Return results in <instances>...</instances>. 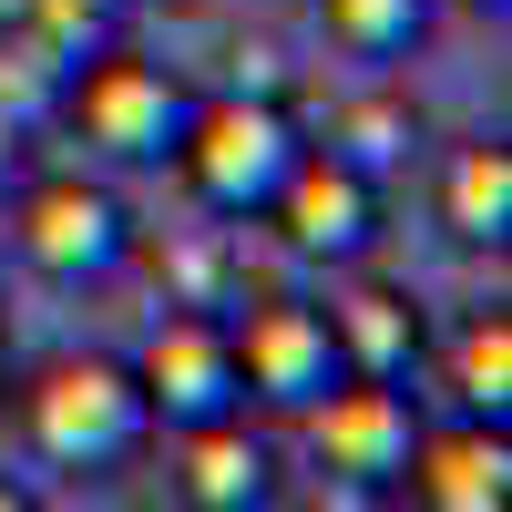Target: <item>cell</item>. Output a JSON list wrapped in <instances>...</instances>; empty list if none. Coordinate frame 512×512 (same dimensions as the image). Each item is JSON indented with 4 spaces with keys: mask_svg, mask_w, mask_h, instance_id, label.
<instances>
[{
    "mask_svg": "<svg viewBox=\"0 0 512 512\" xmlns=\"http://www.w3.org/2000/svg\"><path fill=\"white\" fill-rule=\"evenodd\" d=\"M11 420H21V451L41 461V472H72V482H113L123 461H144V441H154L134 359H113V349H52V359H31Z\"/></svg>",
    "mask_w": 512,
    "mask_h": 512,
    "instance_id": "obj_1",
    "label": "cell"
},
{
    "mask_svg": "<svg viewBox=\"0 0 512 512\" xmlns=\"http://www.w3.org/2000/svg\"><path fill=\"white\" fill-rule=\"evenodd\" d=\"M297 144H308V123H297L277 93H195L185 113V134H175V185L195 216H216V226H256L267 216V195L287 185V164Z\"/></svg>",
    "mask_w": 512,
    "mask_h": 512,
    "instance_id": "obj_2",
    "label": "cell"
},
{
    "mask_svg": "<svg viewBox=\"0 0 512 512\" xmlns=\"http://www.w3.org/2000/svg\"><path fill=\"white\" fill-rule=\"evenodd\" d=\"M52 113H62V134L93 154V164H164V154H175V134H185V113H195V82L113 31L103 52L62 62Z\"/></svg>",
    "mask_w": 512,
    "mask_h": 512,
    "instance_id": "obj_3",
    "label": "cell"
},
{
    "mask_svg": "<svg viewBox=\"0 0 512 512\" xmlns=\"http://www.w3.org/2000/svg\"><path fill=\"white\" fill-rule=\"evenodd\" d=\"M0 236L31 277L52 287H93L113 277L123 256H134V216H123V195L103 175H82V164H52V175H11V205H0Z\"/></svg>",
    "mask_w": 512,
    "mask_h": 512,
    "instance_id": "obj_4",
    "label": "cell"
},
{
    "mask_svg": "<svg viewBox=\"0 0 512 512\" xmlns=\"http://www.w3.org/2000/svg\"><path fill=\"white\" fill-rule=\"evenodd\" d=\"M287 256H308V267H359V256L379 246V226H390V195H379V164L338 154V144H297L287 185L267 195V216Z\"/></svg>",
    "mask_w": 512,
    "mask_h": 512,
    "instance_id": "obj_5",
    "label": "cell"
},
{
    "mask_svg": "<svg viewBox=\"0 0 512 512\" xmlns=\"http://www.w3.org/2000/svg\"><path fill=\"white\" fill-rule=\"evenodd\" d=\"M297 431H308V461H318L338 492H400V461L420 441V390H410V379L338 369L328 390L297 410Z\"/></svg>",
    "mask_w": 512,
    "mask_h": 512,
    "instance_id": "obj_6",
    "label": "cell"
},
{
    "mask_svg": "<svg viewBox=\"0 0 512 512\" xmlns=\"http://www.w3.org/2000/svg\"><path fill=\"white\" fill-rule=\"evenodd\" d=\"M134 390H144V410H154V431H195V420L246 410L226 308H175V318H154L144 349H134Z\"/></svg>",
    "mask_w": 512,
    "mask_h": 512,
    "instance_id": "obj_7",
    "label": "cell"
},
{
    "mask_svg": "<svg viewBox=\"0 0 512 512\" xmlns=\"http://www.w3.org/2000/svg\"><path fill=\"white\" fill-rule=\"evenodd\" d=\"M236 328V379H246V410H308L328 379H338V349H328V318L318 297H246Z\"/></svg>",
    "mask_w": 512,
    "mask_h": 512,
    "instance_id": "obj_8",
    "label": "cell"
},
{
    "mask_svg": "<svg viewBox=\"0 0 512 512\" xmlns=\"http://www.w3.org/2000/svg\"><path fill=\"white\" fill-rule=\"evenodd\" d=\"M400 492L431 512H502L512 502V420H420V441L400 461Z\"/></svg>",
    "mask_w": 512,
    "mask_h": 512,
    "instance_id": "obj_9",
    "label": "cell"
},
{
    "mask_svg": "<svg viewBox=\"0 0 512 512\" xmlns=\"http://www.w3.org/2000/svg\"><path fill=\"white\" fill-rule=\"evenodd\" d=\"M318 318H328L338 369H359V379H420V369H431V308H420L410 287H390V277L328 287Z\"/></svg>",
    "mask_w": 512,
    "mask_h": 512,
    "instance_id": "obj_10",
    "label": "cell"
},
{
    "mask_svg": "<svg viewBox=\"0 0 512 512\" xmlns=\"http://www.w3.org/2000/svg\"><path fill=\"white\" fill-rule=\"evenodd\" d=\"M175 502H195V512H267L277 502V451L246 431V410L175 431Z\"/></svg>",
    "mask_w": 512,
    "mask_h": 512,
    "instance_id": "obj_11",
    "label": "cell"
},
{
    "mask_svg": "<svg viewBox=\"0 0 512 512\" xmlns=\"http://www.w3.org/2000/svg\"><path fill=\"white\" fill-rule=\"evenodd\" d=\"M431 216L451 246H512V144L502 134H461L441 144V175H431Z\"/></svg>",
    "mask_w": 512,
    "mask_h": 512,
    "instance_id": "obj_12",
    "label": "cell"
},
{
    "mask_svg": "<svg viewBox=\"0 0 512 512\" xmlns=\"http://www.w3.org/2000/svg\"><path fill=\"white\" fill-rule=\"evenodd\" d=\"M451 410L472 420H512V308H461L451 338H431Z\"/></svg>",
    "mask_w": 512,
    "mask_h": 512,
    "instance_id": "obj_13",
    "label": "cell"
},
{
    "mask_svg": "<svg viewBox=\"0 0 512 512\" xmlns=\"http://www.w3.org/2000/svg\"><path fill=\"white\" fill-rule=\"evenodd\" d=\"M318 11V41L338 62H359V72H400L420 41H431L441 21V0H308Z\"/></svg>",
    "mask_w": 512,
    "mask_h": 512,
    "instance_id": "obj_14",
    "label": "cell"
},
{
    "mask_svg": "<svg viewBox=\"0 0 512 512\" xmlns=\"http://www.w3.org/2000/svg\"><path fill=\"white\" fill-rule=\"evenodd\" d=\"M123 11H134V0H21V41L31 52H52V72L62 62H82V52H103V41L123 31Z\"/></svg>",
    "mask_w": 512,
    "mask_h": 512,
    "instance_id": "obj_15",
    "label": "cell"
},
{
    "mask_svg": "<svg viewBox=\"0 0 512 512\" xmlns=\"http://www.w3.org/2000/svg\"><path fill=\"white\" fill-rule=\"evenodd\" d=\"M328 144H338V154H359V164H379V154L420 144V113H410V93H369V103H338V113H328Z\"/></svg>",
    "mask_w": 512,
    "mask_h": 512,
    "instance_id": "obj_16",
    "label": "cell"
},
{
    "mask_svg": "<svg viewBox=\"0 0 512 512\" xmlns=\"http://www.w3.org/2000/svg\"><path fill=\"white\" fill-rule=\"evenodd\" d=\"M11 154H21V144H11V103H0V185H11Z\"/></svg>",
    "mask_w": 512,
    "mask_h": 512,
    "instance_id": "obj_17",
    "label": "cell"
},
{
    "mask_svg": "<svg viewBox=\"0 0 512 512\" xmlns=\"http://www.w3.org/2000/svg\"><path fill=\"white\" fill-rule=\"evenodd\" d=\"M461 11H492V21H502V11H512V0H461Z\"/></svg>",
    "mask_w": 512,
    "mask_h": 512,
    "instance_id": "obj_18",
    "label": "cell"
},
{
    "mask_svg": "<svg viewBox=\"0 0 512 512\" xmlns=\"http://www.w3.org/2000/svg\"><path fill=\"white\" fill-rule=\"evenodd\" d=\"M11 21H21V0H0V31H11Z\"/></svg>",
    "mask_w": 512,
    "mask_h": 512,
    "instance_id": "obj_19",
    "label": "cell"
}]
</instances>
